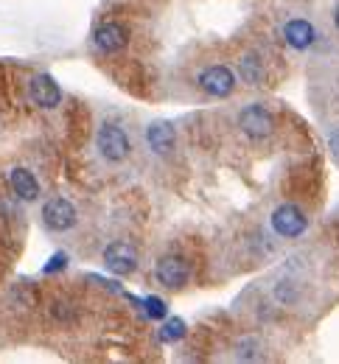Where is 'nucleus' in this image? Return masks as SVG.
<instances>
[{
    "label": "nucleus",
    "instance_id": "nucleus-18",
    "mask_svg": "<svg viewBox=\"0 0 339 364\" xmlns=\"http://www.w3.org/2000/svg\"><path fill=\"white\" fill-rule=\"evenodd\" d=\"M325 140H328V149H331L334 160H339V124L328 127V132H325Z\"/></svg>",
    "mask_w": 339,
    "mask_h": 364
},
{
    "label": "nucleus",
    "instance_id": "nucleus-16",
    "mask_svg": "<svg viewBox=\"0 0 339 364\" xmlns=\"http://www.w3.org/2000/svg\"><path fill=\"white\" fill-rule=\"evenodd\" d=\"M185 336V322L180 317H171L163 322V328H160V339L166 342V345H171V342H180Z\"/></svg>",
    "mask_w": 339,
    "mask_h": 364
},
{
    "label": "nucleus",
    "instance_id": "nucleus-5",
    "mask_svg": "<svg viewBox=\"0 0 339 364\" xmlns=\"http://www.w3.org/2000/svg\"><path fill=\"white\" fill-rule=\"evenodd\" d=\"M40 216H43L45 230H50V232H65V230L73 228L76 219H79L73 202H68L65 196H53V199H48V202L43 205V213H40Z\"/></svg>",
    "mask_w": 339,
    "mask_h": 364
},
{
    "label": "nucleus",
    "instance_id": "nucleus-7",
    "mask_svg": "<svg viewBox=\"0 0 339 364\" xmlns=\"http://www.w3.org/2000/svg\"><path fill=\"white\" fill-rule=\"evenodd\" d=\"M154 277L166 289H183L188 283V277H191V267L180 255H163L157 261V267H154Z\"/></svg>",
    "mask_w": 339,
    "mask_h": 364
},
{
    "label": "nucleus",
    "instance_id": "nucleus-15",
    "mask_svg": "<svg viewBox=\"0 0 339 364\" xmlns=\"http://www.w3.org/2000/svg\"><path fill=\"white\" fill-rule=\"evenodd\" d=\"M233 356L239 362H255V359H261V339H255V336L239 339L236 348H233Z\"/></svg>",
    "mask_w": 339,
    "mask_h": 364
},
{
    "label": "nucleus",
    "instance_id": "nucleus-12",
    "mask_svg": "<svg viewBox=\"0 0 339 364\" xmlns=\"http://www.w3.org/2000/svg\"><path fill=\"white\" fill-rule=\"evenodd\" d=\"M9 185L23 202H34L40 196V182L28 168H11L9 171Z\"/></svg>",
    "mask_w": 339,
    "mask_h": 364
},
{
    "label": "nucleus",
    "instance_id": "nucleus-11",
    "mask_svg": "<svg viewBox=\"0 0 339 364\" xmlns=\"http://www.w3.org/2000/svg\"><path fill=\"white\" fill-rule=\"evenodd\" d=\"M146 143H149V149L154 151V154H171V149H174V143H177V135H174V127L171 124H166V121H154V124H149L146 127Z\"/></svg>",
    "mask_w": 339,
    "mask_h": 364
},
{
    "label": "nucleus",
    "instance_id": "nucleus-1",
    "mask_svg": "<svg viewBox=\"0 0 339 364\" xmlns=\"http://www.w3.org/2000/svg\"><path fill=\"white\" fill-rule=\"evenodd\" d=\"M269 228H272V232H275L278 238L294 241V238H300V235L308 230V216H306V210H303L300 205L284 202V205H278V208L272 210Z\"/></svg>",
    "mask_w": 339,
    "mask_h": 364
},
{
    "label": "nucleus",
    "instance_id": "nucleus-9",
    "mask_svg": "<svg viewBox=\"0 0 339 364\" xmlns=\"http://www.w3.org/2000/svg\"><path fill=\"white\" fill-rule=\"evenodd\" d=\"M284 43L294 50H308V48L317 43V28L306 20V17H291L289 23L284 26Z\"/></svg>",
    "mask_w": 339,
    "mask_h": 364
},
{
    "label": "nucleus",
    "instance_id": "nucleus-20",
    "mask_svg": "<svg viewBox=\"0 0 339 364\" xmlns=\"http://www.w3.org/2000/svg\"><path fill=\"white\" fill-rule=\"evenodd\" d=\"M334 26H337V31H339V6H337V11H334Z\"/></svg>",
    "mask_w": 339,
    "mask_h": 364
},
{
    "label": "nucleus",
    "instance_id": "nucleus-4",
    "mask_svg": "<svg viewBox=\"0 0 339 364\" xmlns=\"http://www.w3.org/2000/svg\"><path fill=\"white\" fill-rule=\"evenodd\" d=\"M239 129L249 140H264L275 132V118L267 107L261 104H247L242 112H239Z\"/></svg>",
    "mask_w": 339,
    "mask_h": 364
},
{
    "label": "nucleus",
    "instance_id": "nucleus-13",
    "mask_svg": "<svg viewBox=\"0 0 339 364\" xmlns=\"http://www.w3.org/2000/svg\"><path fill=\"white\" fill-rule=\"evenodd\" d=\"M239 79H242L247 87H258L264 85L267 73H264V62L255 56V53H244L239 59Z\"/></svg>",
    "mask_w": 339,
    "mask_h": 364
},
{
    "label": "nucleus",
    "instance_id": "nucleus-8",
    "mask_svg": "<svg viewBox=\"0 0 339 364\" xmlns=\"http://www.w3.org/2000/svg\"><path fill=\"white\" fill-rule=\"evenodd\" d=\"M28 95H31V101H34L37 107H43V109H56V107L62 104V90H59V85L50 79L48 73H37V76L31 79Z\"/></svg>",
    "mask_w": 339,
    "mask_h": 364
},
{
    "label": "nucleus",
    "instance_id": "nucleus-10",
    "mask_svg": "<svg viewBox=\"0 0 339 364\" xmlns=\"http://www.w3.org/2000/svg\"><path fill=\"white\" fill-rule=\"evenodd\" d=\"M93 43L101 53H118L129 43V31L121 23H101L93 34Z\"/></svg>",
    "mask_w": 339,
    "mask_h": 364
},
{
    "label": "nucleus",
    "instance_id": "nucleus-6",
    "mask_svg": "<svg viewBox=\"0 0 339 364\" xmlns=\"http://www.w3.org/2000/svg\"><path fill=\"white\" fill-rule=\"evenodd\" d=\"M138 250L135 244L129 241H112L107 250H104V267L109 269L112 274H132L138 269Z\"/></svg>",
    "mask_w": 339,
    "mask_h": 364
},
{
    "label": "nucleus",
    "instance_id": "nucleus-2",
    "mask_svg": "<svg viewBox=\"0 0 339 364\" xmlns=\"http://www.w3.org/2000/svg\"><path fill=\"white\" fill-rule=\"evenodd\" d=\"M96 149L107 163H124L132 151V143L118 124H101L96 132Z\"/></svg>",
    "mask_w": 339,
    "mask_h": 364
},
{
    "label": "nucleus",
    "instance_id": "nucleus-14",
    "mask_svg": "<svg viewBox=\"0 0 339 364\" xmlns=\"http://www.w3.org/2000/svg\"><path fill=\"white\" fill-rule=\"evenodd\" d=\"M300 283L297 280H291V277H281L278 283H275V289H272V297L281 303V306H297L300 303Z\"/></svg>",
    "mask_w": 339,
    "mask_h": 364
},
{
    "label": "nucleus",
    "instance_id": "nucleus-19",
    "mask_svg": "<svg viewBox=\"0 0 339 364\" xmlns=\"http://www.w3.org/2000/svg\"><path fill=\"white\" fill-rule=\"evenodd\" d=\"M65 267H68V258L59 252V255H53V258H50V264L45 267V272L50 274V272H56V269H65Z\"/></svg>",
    "mask_w": 339,
    "mask_h": 364
},
{
    "label": "nucleus",
    "instance_id": "nucleus-17",
    "mask_svg": "<svg viewBox=\"0 0 339 364\" xmlns=\"http://www.w3.org/2000/svg\"><path fill=\"white\" fill-rule=\"evenodd\" d=\"M141 306H144V314L149 319H166L168 317V306H166V300H163V297L149 294L146 300H141Z\"/></svg>",
    "mask_w": 339,
    "mask_h": 364
},
{
    "label": "nucleus",
    "instance_id": "nucleus-3",
    "mask_svg": "<svg viewBox=\"0 0 339 364\" xmlns=\"http://www.w3.org/2000/svg\"><path fill=\"white\" fill-rule=\"evenodd\" d=\"M196 87L210 98H227L236 90V73L227 65H208L196 76Z\"/></svg>",
    "mask_w": 339,
    "mask_h": 364
}]
</instances>
